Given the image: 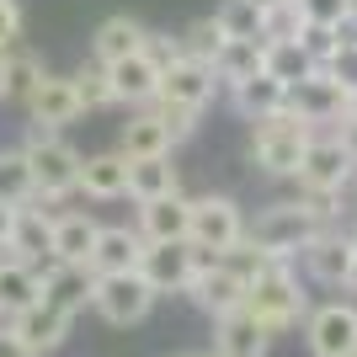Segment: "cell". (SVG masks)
Masks as SVG:
<instances>
[{"label":"cell","mask_w":357,"mask_h":357,"mask_svg":"<svg viewBox=\"0 0 357 357\" xmlns=\"http://www.w3.org/2000/svg\"><path fill=\"white\" fill-rule=\"evenodd\" d=\"M314 134H320V128H310L298 112L278 107L267 118H251L245 160H251V171H261L267 181H294V171H298V160H304V149H310Z\"/></svg>","instance_id":"1"},{"label":"cell","mask_w":357,"mask_h":357,"mask_svg":"<svg viewBox=\"0 0 357 357\" xmlns=\"http://www.w3.org/2000/svg\"><path fill=\"white\" fill-rule=\"evenodd\" d=\"M245 314L267 331L272 342L304 326V314H310V294H304L298 261H283V267H272V272H261V278H251V288H245Z\"/></svg>","instance_id":"2"},{"label":"cell","mask_w":357,"mask_h":357,"mask_svg":"<svg viewBox=\"0 0 357 357\" xmlns=\"http://www.w3.org/2000/svg\"><path fill=\"white\" fill-rule=\"evenodd\" d=\"M22 155H27V165H32V181H38V203L59 208L64 197H75V187H80V160H86V155H80L59 128H27Z\"/></svg>","instance_id":"3"},{"label":"cell","mask_w":357,"mask_h":357,"mask_svg":"<svg viewBox=\"0 0 357 357\" xmlns=\"http://www.w3.org/2000/svg\"><path fill=\"white\" fill-rule=\"evenodd\" d=\"M320 229H326V219H320L304 197H283V203H267V208L245 224V240H251L256 251H272V256L298 261V251H304Z\"/></svg>","instance_id":"4"},{"label":"cell","mask_w":357,"mask_h":357,"mask_svg":"<svg viewBox=\"0 0 357 357\" xmlns=\"http://www.w3.org/2000/svg\"><path fill=\"white\" fill-rule=\"evenodd\" d=\"M352 176H357V165L342 149V139L331 134V128H320V134L310 139V149H304L298 171H294V192H304V197H352Z\"/></svg>","instance_id":"5"},{"label":"cell","mask_w":357,"mask_h":357,"mask_svg":"<svg viewBox=\"0 0 357 357\" xmlns=\"http://www.w3.org/2000/svg\"><path fill=\"white\" fill-rule=\"evenodd\" d=\"M160 304V294L144 283V272H102L96 288H91V310L102 314L112 331H128V326H144L149 310Z\"/></svg>","instance_id":"6"},{"label":"cell","mask_w":357,"mask_h":357,"mask_svg":"<svg viewBox=\"0 0 357 357\" xmlns=\"http://www.w3.org/2000/svg\"><path fill=\"white\" fill-rule=\"evenodd\" d=\"M245 208H240L235 192H203L192 197V229H187V240H192L197 251H213V256H229L245 240Z\"/></svg>","instance_id":"7"},{"label":"cell","mask_w":357,"mask_h":357,"mask_svg":"<svg viewBox=\"0 0 357 357\" xmlns=\"http://www.w3.org/2000/svg\"><path fill=\"white\" fill-rule=\"evenodd\" d=\"M304 347L310 357H352L357 352V298H326L304 314Z\"/></svg>","instance_id":"8"},{"label":"cell","mask_w":357,"mask_h":357,"mask_svg":"<svg viewBox=\"0 0 357 357\" xmlns=\"http://www.w3.org/2000/svg\"><path fill=\"white\" fill-rule=\"evenodd\" d=\"M139 272H144V283L155 288L160 298L187 294V283L197 278V245H192V240H144Z\"/></svg>","instance_id":"9"},{"label":"cell","mask_w":357,"mask_h":357,"mask_svg":"<svg viewBox=\"0 0 357 357\" xmlns=\"http://www.w3.org/2000/svg\"><path fill=\"white\" fill-rule=\"evenodd\" d=\"M245 288H251V283H245V272H240L229 256H219L213 267H203L192 283H187L181 298H192V310H203L208 320H219V314L245 310Z\"/></svg>","instance_id":"10"},{"label":"cell","mask_w":357,"mask_h":357,"mask_svg":"<svg viewBox=\"0 0 357 357\" xmlns=\"http://www.w3.org/2000/svg\"><path fill=\"white\" fill-rule=\"evenodd\" d=\"M298 267L314 288H342L347 294V267H352V229L347 224H326L320 235L298 251Z\"/></svg>","instance_id":"11"},{"label":"cell","mask_w":357,"mask_h":357,"mask_svg":"<svg viewBox=\"0 0 357 357\" xmlns=\"http://www.w3.org/2000/svg\"><path fill=\"white\" fill-rule=\"evenodd\" d=\"M288 112H298L310 128H336L347 118V86L331 80L326 70H310L304 80L288 86Z\"/></svg>","instance_id":"12"},{"label":"cell","mask_w":357,"mask_h":357,"mask_svg":"<svg viewBox=\"0 0 357 357\" xmlns=\"http://www.w3.org/2000/svg\"><path fill=\"white\" fill-rule=\"evenodd\" d=\"M160 96L176 102V107H187V112H208V107L224 96V86H219V75H213L208 59H187V54H181L176 64H165Z\"/></svg>","instance_id":"13"},{"label":"cell","mask_w":357,"mask_h":357,"mask_svg":"<svg viewBox=\"0 0 357 357\" xmlns=\"http://www.w3.org/2000/svg\"><path fill=\"white\" fill-rule=\"evenodd\" d=\"M27 123L32 128H70L75 118H86V107H80V96H75V75H54L48 70L38 86L27 91Z\"/></svg>","instance_id":"14"},{"label":"cell","mask_w":357,"mask_h":357,"mask_svg":"<svg viewBox=\"0 0 357 357\" xmlns=\"http://www.w3.org/2000/svg\"><path fill=\"white\" fill-rule=\"evenodd\" d=\"M11 331L22 336V347H27L32 357H48V352H59V347L75 336V314L59 310V304H48V298H38L32 310L11 314Z\"/></svg>","instance_id":"15"},{"label":"cell","mask_w":357,"mask_h":357,"mask_svg":"<svg viewBox=\"0 0 357 357\" xmlns=\"http://www.w3.org/2000/svg\"><path fill=\"white\" fill-rule=\"evenodd\" d=\"M107 75H112V96H118V107H149L155 96H160V59L155 54H128V59H118V64H107Z\"/></svg>","instance_id":"16"},{"label":"cell","mask_w":357,"mask_h":357,"mask_svg":"<svg viewBox=\"0 0 357 357\" xmlns=\"http://www.w3.org/2000/svg\"><path fill=\"white\" fill-rule=\"evenodd\" d=\"M134 224L144 240H187V229H192V197L165 192V197H149V203H134Z\"/></svg>","instance_id":"17"},{"label":"cell","mask_w":357,"mask_h":357,"mask_svg":"<svg viewBox=\"0 0 357 357\" xmlns=\"http://www.w3.org/2000/svg\"><path fill=\"white\" fill-rule=\"evenodd\" d=\"M75 192L91 197V203H118V197H128V155H123V149L86 155V160H80V187H75Z\"/></svg>","instance_id":"18"},{"label":"cell","mask_w":357,"mask_h":357,"mask_svg":"<svg viewBox=\"0 0 357 357\" xmlns=\"http://www.w3.org/2000/svg\"><path fill=\"white\" fill-rule=\"evenodd\" d=\"M43 298L59 304L70 314H86L91 310V288H96V272L80 267V261H43Z\"/></svg>","instance_id":"19"},{"label":"cell","mask_w":357,"mask_h":357,"mask_svg":"<svg viewBox=\"0 0 357 357\" xmlns=\"http://www.w3.org/2000/svg\"><path fill=\"white\" fill-rule=\"evenodd\" d=\"M139 256H144V235H139V224H102V235L91 245V261L86 267L102 278V272H134Z\"/></svg>","instance_id":"20"},{"label":"cell","mask_w":357,"mask_h":357,"mask_svg":"<svg viewBox=\"0 0 357 357\" xmlns=\"http://www.w3.org/2000/svg\"><path fill=\"white\" fill-rule=\"evenodd\" d=\"M213 75H219L224 91H240L245 80L267 75V43L261 38H224L219 54H213Z\"/></svg>","instance_id":"21"},{"label":"cell","mask_w":357,"mask_h":357,"mask_svg":"<svg viewBox=\"0 0 357 357\" xmlns=\"http://www.w3.org/2000/svg\"><path fill=\"white\" fill-rule=\"evenodd\" d=\"M102 235V219L91 208H59L54 213V256L48 261H91V245Z\"/></svg>","instance_id":"22"},{"label":"cell","mask_w":357,"mask_h":357,"mask_svg":"<svg viewBox=\"0 0 357 357\" xmlns=\"http://www.w3.org/2000/svg\"><path fill=\"white\" fill-rule=\"evenodd\" d=\"M144 43H149V27L139 16L118 11V16H107V22H96V32H91V59L118 64V59H128V54H144Z\"/></svg>","instance_id":"23"},{"label":"cell","mask_w":357,"mask_h":357,"mask_svg":"<svg viewBox=\"0 0 357 357\" xmlns=\"http://www.w3.org/2000/svg\"><path fill=\"white\" fill-rule=\"evenodd\" d=\"M118 149L128 160H149V155H171L176 139H171V128L155 118V107H134V112L123 118V128H118Z\"/></svg>","instance_id":"24"},{"label":"cell","mask_w":357,"mask_h":357,"mask_svg":"<svg viewBox=\"0 0 357 357\" xmlns=\"http://www.w3.org/2000/svg\"><path fill=\"white\" fill-rule=\"evenodd\" d=\"M54 213H59V208H48V203H38V197H32L27 208H16L11 245H16L22 261H32V267H43L48 256H54Z\"/></svg>","instance_id":"25"},{"label":"cell","mask_w":357,"mask_h":357,"mask_svg":"<svg viewBox=\"0 0 357 357\" xmlns=\"http://www.w3.org/2000/svg\"><path fill=\"white\" fill-rule=\"evenodd\" d=\"M267 347H272V336L245 310L213 320V357H267Z\"/></svg>","instance_id":"26"},{"label":"cell","mask_w":357,"mask_h":357,"mask_svg":"<svg viewBox=\"0 0 357 357\" xmlns=\"http://www.w3.org/2000/svg\"><path fill=\"white\" fill-rule=\"evenodd\" d=\"M181 192V165L171 155H149V160H128V197L149 203V197Z\"/></svg>","instance_id":"27"},{"label":"cell","mask_w":357,"mask_h":357,"mask_svg":"<svg viewBox=\"0 0 357 357\" xmlns=\"http://www.w3.org/2000/svg\"><path fill=\"white\" fill-rule=\"evenodd\" d=\"M38 298H43V272L32 267V261H6V267H0V314H6V320L32 310Z\"/></svg>","instance_id":"28"},{"label":"cell","mask_w":357,"mask_h":357,"mask_svg":"<svg viewBox=\"0 0 357 357\" xmlns=\"http://www.w3.org/2000/svg\"><path fill=\"white\" fill-rule=\"evenodd\" d=\"M229 102H235L240 118L251 123V118H267V112L288 107V86H283V80H272V75H256V80H245L240 91H229Z\"/></svg>","instance_id":"29"},{"label":"cell","mask_w":357,"mask_h":357,"mask_svg":"<svg viewBox=\"0 0 357 357\" xmlns=\"http://www.w3.org/2000/svg\"><path fill=\"white\" fill-rule=\"evenodd\" d=\"M38 197V181H32V165L22 149H0V203L11 208H27Z\"/></svg>","instance_id":"30"},{"label":"cell","mask_w":357,"mask_h":357,"mask_svg":"<svg viewBox=\"0 0 357 357\" xmlns=\"http://www.w3.org/2000/svg\"><path fill=\"white\" fill-rule=\"evenodd\" d=\"M75 96H80L86 112H107V107H118V96H112V75H107L102 59H86L80 70H75Z\"/></svg>","instance_id":"31"},{"label":"cell","mask_w":357,"mask_h":357,"mask_svg":"<svg viewBox=\"0 0 357 357\" xmlns=\"http://www.w3.org/2000/svg\"><path fill=\"white\" fill-rule=\"evenodd\" d=\"M48 75V64L38 59V54H32V48H6V91H11V102H27V91L38 86V80H43Z\"/></svg>","instance_id":"32"},{"label":"cell","mask_w":357,"mask_h":357,"mask_svg":"<svg viewBox=\"0 0 357 357\" xmlns=\"http://www.w3.org/2000/svg\"><path fill=\"white\" fill-rule=\"evenodd\" d=\"M310 70H320V64L304 54V43H298V38H288V43H267V75H272V80L294 86V80H304Z\"/></svg>","instance_id":"33"},{"label":"cell","mask_w":357,"mask_h":357,"mask_svg":"<svg viewBox=\"0 0 357 357\" xmlns=\"http://www.w3.org/2000/svg\"><path fill=\"white\" fill-rule=\"evenodd\" d=\"M224 38H261V6L256 0H219V11H213Z\"/></svg>","instance_id":"34"},{"label":"cell","mask_w":357,"mask_h":357,"mask_svg":"<svg viewBox=\"0 0 357 357\" xmlns=\"http://www.w3.org/2000/svg\"><path fill=\"white\" fill-rule=\"evenodd\" d=\"M304 32V11H298V0H278L261 11V43H288Z\"/></svg>","instance_id":"35"},{"label":"cell","mask_w":357,"mask_h":357,"mask_svg":"<svg viewBox=\"0 0 357 357\" xmlns=\"http://www.w3.org/2000/svg\"><path fill=\"white\" fill-rule=\"evenodd\" d=\"M176 43H181V54H187V59H208V64H213V54H219V43H224V32H219V22H213V16H203V22H192V27L176 32Z\"/></svg>","instance_id":"36"},{"label":"cell","mask_w":357,"mask_h":357,"mask_svg":"<svg viewBox=\"0 0 357 357\" xmlns=\"http://www.w3.org/2000/svg\"><path fill=\"white\" fill-rule=\"evenodd\" d=\"M298 11H304V22H314V27H347L357 16L352 0H298Z\"/></svg>","instance_id":"37"},{"label":"cell","mask_w":357,"mask_h":357,"mask_svg":"<svg viewBox=\"0 0 357 357\" xmlns=\"http://www.w3.org/2000/svg\"><path fill=\"white\" fill-rule=\"evenodd\" d=\"M298 43H304V54H310L320 70L331 64V54L342 48V27H314V22H304V32H298Z\"/></svg>","instance_id":"38"},{"label":"cell","mask_w":357,"mask_h":357,"mask_svg":"<svg viewBox=\"0 0 357 357\" xmlns=\"http://www.w3.org/2000/svg\"><path fill=\"white\" fill-rule=\"evenodd\" d=\"M149 107H155V118L171 128V139H176V144H181V139H192V134H197V123H203V112H187V107L165 102V96H155Z\"/></svg>","instance_id":"39"},{"label":"cell","mask_w":357,"mask_h":357,"mask_svg":"<svg viewBox=\"0 0 357 357\" xmlns=\"http://www.w3.org/2000/svg\"><path fill=\"white\" fill-rule=\"evenodd\" d=\"M326 75H331V80H342V86H347V96L357 91V38H342V48L331 54Z\"/></svg>","instance_id":"40"},{"label":"cell","mask_w":357,"mask_h":357,"mask_svg":"<svg viewBox=\"0 0 357 357\" xmlns=\"http://www.w3.org/2000/svg\"><path fill=\"white\" fill-rule=\"evenodd\" d=\"M22 22H27L22 0H0V54H6V48H16V38H22Z\"/></svg>","instance_id":"41"},{"label":"cell","mask_w":357,"mask_h":357,"mask_svg":"<svg viewBox=\"0 0 357 357\" xmlns=\"http://www.w3.org/2000/svg\"><path fill=\"white\" fill-rule=\"evenodd\" d=\"M331 134L342 139V149H347V155H352V165H357V112H347V118L336 123V128H331Z\"/></svg>","instance_id":"42"},{"label":"cell","mask_w":357,"mask_h":357,"mask_svg":"<svg viewBox=\"0 0 357 357\" xmlns=\"http://www.w3.org/2000/svg\"><path fill=\"white\" fill-rule=\"evenodd\" d=\"M0 357H32L27 347H22V336L11 331V320H0Z\"/></svg>","instance_id":"43"},{"label":"cell","mask_w":357,"mask_h":357,"mask_svg":"<svg viewBox=\"0 0 357 357\" xmlns=\"http://www.w3.org/2000/svg\"><path fill=\"white\" fill-rule=\"evenodd\" d=\"M11 235H16V208L0 203V245H11Z\"/></svg>","instance_id":"44"},{"label":"cell","mask_w":357,"mask_h":357,"mask_svg":"<svg viewBox=\"0 0 357 357\" xmlns=\"http://www.w3.org/2000/svg\"><path fill=\"white\" fill-rule=\"evenodd\" d=\"M347 294H357V235H352V267H347Z\"/></svg>","instance_id":"45"},{"label":"cell","mask_w":357,"mask_h":357,"mask_svg":"<svg viewBox=\"0 0 357 357\" xmlns=\"http://www.w3.org/2000/svg\"><path fill=\"white\" fill-rule=\"evenodd\" d=\"M0 102H11V91H6V54H0Z\"/></svg>","instance_id":"46"},{"label":"cell","mask_w":357,"mask_h":357,"mask_svg":"<svg viewBox=\"0 0 357 357\" xmlns=\"http://www.w3.org/2000/svg\"><path fill=\"white\" fill-rule=\"evenodd\" d=\"M347 112H357V91H352V96H347Z\"/></svg>","instance_id":"47"},{"label":"cell","mask_w":357,"mask_h":357,"mask_svg":"<svg viewBox=\"0 0 357 357\" xmlns=\"http://www.w3.org/2000/svg\"><path fill=\"white\" fill-rule=\"evenodd\" d=\"M256 6H261V11H267V6H278V0H256Z\"/></svg>","instance_id":"48"},{"label":"cell","mask_w":357,"mask_h":357,"mask_svg":"<svg viewBox=\"0 0 357 357\" xmlns=\"http://www.w3.org/2000/svg\"><path fill=\"white\" fill-rule=\"evenodd\" d=\"M187 357H213V352H187Z\"/></svg>","instance_id":"49"},{"label":"cell","mask_w":357,"mask_h":357,"mask_svg":"<svg viewBox=\"0 0 357 357\" xmlns=\"http://www.w3.org/2000/svg\"><path fill=\"white\" fill-rule=\"evenodd\" d=\"M352 235H357V224H352Z\"/></svg>","instance_id":"50"},{"label":"cell","mask_w":357,"mask_h":357,"mask_svg":"<svg viewBox=\"0 0 357 357\" xmlns=\"http://www.w3.org/2000/svg\"><path fill=\"white\" fill-rule=\"evenodd\" d=\"M352 6H357V0H352Z\"/></svg>","instance_id":"51"},{"label":"cell","mask_w":357,"mask_h":357,"mask_svg":"<svg viewBox=\"0 0 357 357\" xmlns=\"http://www.w3.org/2000/svg\"><path fill=\"white\" fill-rule=\"evenodd\" d=\"M352 357H357V352H352Z\"/></svg>","instance_id":"52"}]
</instances>
